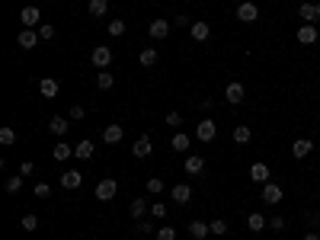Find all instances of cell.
<instances>
[{"instance_id":"obj_23","label":"cell","mask_w":320,"mask_h":240,"mask_svg":"<svg viewBox=\"0 0 320 240\" xmlns=\"http://www.w3.org/2000/svg\"><path fill=\"white\" fill-rule=\"evenodd\" d=\"M147 212V198H132V205H128V215L135 218V221H141Z\"/></svg>"},{"instance_id":"obj_7","label":"cell","mask_w":320,"mask_h":240,"mask_svg":"<svg viewBox=\"0 0 320 240\" xmlns=\"http://www.w3.org/2000/svg\"><path fill=\"white\" fill-rule=\"evenodd\" d=\"M215 135H218L215 122H212V118H202L198 128H195V138H198V141H215Z\"/></svg>"},{"instance_id":"obj_3","label":"cell","mask_w":320,"mask_h":240,"mask_svg":"<svg viewBox=\"0 0 320 240\" xmlns=\"http://www.w3.org/2000/svg\"><path fill=\"white\" fill-rule=\"evenodd\" d=\"M237 19H240V23H256V19H259V7L253 4V0L237 4Z\"/></svg>"},{"instance_id":"obj_38","label":"cell","mask_w":320,"mask_h":240,"mask_svg":"<svg viewBox=\"0 0 320 240\" xmlns=\"http://www.w3.org/2000/svg\"><path fill=\"white\" fill-rule=\"evenodd\" d=\"M157 240H176V227H170V224H164L157 231Z\"/></svg>"},{"instance_id":"obj_44","label":"cell","mask_w":320,"mask_h":240,"mask_svg":"<svg viewBox=\"0 0 320 240\" xmlns=\"http://www.w3.org/2000/svg\"><path fill=\"white\" fill-rule=\"evenodd\" d=\"M135 234H151V224H147V221H138V224H135Z\"/></svg>"},{"instance_id":"obj_25","label":"cell","mask_w":320,"mask_h":240,"mask_svg":"<svg viewBox=\"0 0 320 240\" xmlns=\"http://www.w3.org/2000/svg\"><path fill=\"white\" fill-rule=\"evenodd\" d=\"M266 224H269V221H266V218L259 215V212H253V215L247 218V227H250V231H253V234H259V231H263Z\"/></svg>"},{"instance_id":"obj_46","label":"cell","mask_w":320,"mask_h":240,"mask_svg":"<svg viewBox=\"0 0 320 240\" xmlns=\"http://www.w3.org/2000/svg\"><path fill=\"white\" fill-rule=\"evenodd\" d=\"M71 118H84V106H71Z\"/></svg>"},{"instance_id":"obj_47","label":"cell","mask_w":320,"mask_h":240,"mask_svg":"<svg viewBox=\"0 0 320 240\" xmlns=\"http://www.w3.org/2000/svg\"><path fill=\"white\" fill-rule=\"evenodd\" d=\"M32 170H35V167H32V160H26V164H23V167H19V173H23V176H26V173H32Z\"/></svg>"},{"instance_id":"obj_29","label":"cell","mask_w":320,"mask_h":240,"mask_svg":"<svg viewBox=\"0 0 320 240\" xmlns=\"http://www.w3.org/2000/svg\"><path fill=\"white\" fill-rule=\"evenodd\" d=\"M52 154H55V160H67V157L74 154V147H71V144H64V141H58V144L52 147Z\"/></svg>"},{"instance_id":"obj_37","label":"cell","mask_w":320,"mask_h":240,"mask_svg":"<svg viewBox=\"0 0 320 240\" xmlns=\"http://www.w3.org/2000/svg\"><path fill=\"white\" fill-rule=\"evenodd\" d=\"M38 35H42V42H52V38H55V26L42 23V26H38Z\"/></svg>"},{"instance_id":"obj_45","label":"cell","mask_w":320,"mask_h":240,"mask_svg":"<svg viewBox=\"0 0 320 240\" xmlns=\"http://www.w3.org/2000/svg\"><path fill=\"white\" fill-rule=\"evenodd\" d=\"M173 23H176V26H186V29H189V26H192V23H195V19H189V16H176V19H173Z\"/></svg>"},{"instance_id":"obj_31","label":"cell","mask_w":320,"mask_h":240,"mask_svg":"<svg viewBox=\"0 0 320 240\" xmlns=\"http://www.w3.org/2000/svg\"><path fill=\"white\" fill-rule=\"evenodd\" d=\"M19 227H23L26 234H32L38 227V215H23V221H19Z\"/></svg>"},{"instance_id":"obj_27","label":"cell","mask_w":320,"mask_h":240,"mask_svg":"<svg viewBox=\"0 0 320 240\" xmlns=\"http://www.w3.org/2000/svg\"><path fill=\"white\" fill-rule=\"evenodd\" d=\"M250 138H253L250 125H237V128H234V141H237V144H250Z\"/></svg>"},{"instance_id":"obj_16","label":"cell","mask_w":320,"mask_h":240,"mask_svg":"<svg viewBox=\"0 0 320 240\" xmlns=\"http://www.w3.org/2000/svg\"><path fill=\"white\" fill-rule=\"evenodd\" d=\"M80 183H84V176L77 173V170H67V173H61V186L71 192V189H80Z\"/></svg>"},{"instance_id":"obj_21","label":"cell","mask_w":320,"mask_h":240,"mask_svg":"<svg viewBox=\"0 0 320 240\" xmlns=\"http://www.w3.org/2000/svg\"><path fill=\"white\" fill-rule=\"evenodd\" d=\"M189 234H192L195 240H205L208 234H212V224H208V221H192V224H189Z\"/></svg>"},{"instance_id":"obj_20","label":"cell","mask_w":320,"mask_h":240,"mask_svg":"<svg viewBox=\"0 0 320 240\" xmlns=\"http://www.w3.org/2000/svg\"><path fill=\"white\" fill-rule=\"evenodd\" d=\"M93 151H96V144L90 141V138H84V141H80V144L74 147V157H80V160H90V157H93Z\"/></svg>"},{"instance_id":"obj_39","label":"cell","mask_w":320,"mask_h":240,"mask_svg":"<svg viewBox=\"0 0 320 240\" xmlns=\"http://www.w3.org/2000/svg\"><path fill=\"white\" fill-rule=\"evenodd\" d=\"M208 224H212V234H218V237H224V234H227V224L221 221V218H215V221H208Z\"/></svg>"},{"instance_id":"obj_11","label":"cell","mask_w":320,"mask_h":240,"mask_svg":"<svg viewBox=\"0 0 320 240\" xmlns=\"http://www.w3.org/2000/svg\"><path fill=\"white\" fill-rule=\"evenodd\" d=\"M298 42L301 45H314L317 42V29H314V23H304V26H298Z\"/></svg>"},{"instance_id":"obj_17","label":"cell","mask_w":320,"mask_h":240,"mask_svg":"<svg viewBox=\"0 0 320 240\" xmlns=\"http://www.w3.org/2000/svg\"><path fill=\"white\" fill-rule=\"evenodd\" d=\"M122 135H125V128H122V125H106L103 141H106V144H118V141H122Z\"/></svg>"},{"instance_id":"obj_14","label":"cell","mask_w":320,"mask_h":240,"mask_svg":"<svg viewBox=\"0 0 320 240\" xmlns=\"http://www.w3.org/2000/svg\"><path fill=\"white\" fill-rule=\"evenodd\" d=\"M132 154H135V157H151V154H154V144H151V138H147V135H141V138L135 141Z\"/></svg>"},{"instance_id":"obj_10","label":"cell","mask_w":320,"mask_h":240,"mask_svg":"<svg viewBox=\"0 0 320 240\" xmlns=\"http://www.w3.org/2000/svg\"><path fill=\"white\" fill-rule=\"evenodd\" d=\"M38 19H42V10L38 7H26L23 13H19V23H23L26 29H32V26H38Z\"/></svg>"},{"instance_id":"obj_19","label":"cell","mask_w":320,"mask_h":240,"mask_svg":"<svg viewBox=\"0 0 320 240\" xmlns=\"http://www.w3.org/2000/svg\"><path fill=\"white\" fill-rule=\"evenodd\" d=\"M183 170H186V173H189V176H198V173H202V170H205V160L192 154V157H186V164H183Z\"/></svg>"},{"instance_id":"obj_9","label":"cell","mask_w":320,"mask_h":240,"mask_svg":"<svg viewBox=\"0 0 320 240\" xmlns=\"http://www.w3.org/2000/svg\"><path fill=\"white\" fill-rule=\"evenodd\" d=\"M189 35H192V38H195V42H205V38H208V35H212V26H208V23H205V19H195V23H192V26H189Z\"/></svg>"},{"instance_id":"obj_8","label":"cell","mask_w":320,"mask_h":240,"mask_svg":"<svg viewBox=\"0 0 320 240\" xmlns=\"http://www.w3.org/2000/svg\"><path fill=\"white\" fill-rule=\"evenodd\" d=\"M244 96H247L244 84H237V80H234V84H227V90H224V99H227V103H231V106L244 103Z\"/></svg>"},{"instance_id":"obj_2","label":"cell","mask_w":320,"mask_h":240,"mask_svg":"<svg viewBox=\"0 0 320 240\" xmlns=\"http://www.w3.org/2000/svg\"><path fill=\"white\" fill-rule=\"evenodd\" d=\"M90 61H93V67L106 71L109 61H112V48H109V45H96V48H93V55H90Z\"/></svg>"},{"instance_id":"obj_41","label":"cell","mask_w":320,"mask_h":240,"mask_svg":"<svg viewBox=\"0 0 320 240\" xmlns=\"http://www.w3.org/2000/svg\"><path fill=\"white\" fill-rule=\"evenodd\" d=\"M35 195H38V198H48V195H52V186H48V183H38V186H35Z\"/></svg>"},{"instance_id":"obj_4","label":"cell","mask_w":320,"mask_h":240,"mask_svg":"<svg viewBox=\"0 0 320 240\" xmlns=\"http://www.w3.org/2000/svg\"><path fill=\"white\" fill-rule=\"evenodd\" d=\"M115 192H118L115 179H99V183H96V198H99V202H112Z\"/></svg>"},{"instance_id":"obj_40","label":"cell","mask_w":320,"mask_h":240,"mask_svg":"<svg viewBox=\"0 0 320 240\" xmlns=\"http://www.w3.org/2000/svg\"><path fill=\"white\" fill-rule=\"evenodd\" d=\"M151 215L157 218V221H160V218H167V205H164V202H154V205H151Z\"/></svg>"},{"instance_id":"obj_35","label":"cell","mask_w":320,"mask_h":240,"mask_svg":"<svg viewBox=\"0 0 320 240\" xmlns=\"http://www.w3.org/2000/svg\"><path fill=\"white\" fill-rule=\"evenodd\" d=\"M147 192H151V195H160V192H164V179H160V176H151V179H147Z\"/></svg>"},{"instance_id":"obj_34","label":"cell","mask_w":320,"mask_h":240,"mask_svg":"<svg viewBox=\"0 0 320 240\" xmlns=\"http://www.w3.org/2000/svg\"><path fill=\"white\" fill-rule=\"evenodd\" d=\"M19 189H23V173H19V176H10V179H7V192H10V195H16Z\"/></svg>"},{"instance_id":"obj_26","label":"cell","mask_w":320,"mask_h":240,"mask_svg":"<svg viewBox=\"0 0 320 240\" xmlns=\"http://www.w3.org/2000/svg\"><path fill=\"white\" fill-rule=\"evenodd\" d=\"M138 61H141V67H154L157 64V48H144V52L138 55Z\"/></svg>"},{"instance_id":"obj_5","label":"cell","mask_w":320,"mask_h":240,"mask_svg":"<svg viewBox=\"0 0 320 240\" xmlns=\"http://www.w3.org/2000/svg\"><path fill=\"white\" fill-rule=\"evenodd\" d=\"M147 35H151L154 42L167 38L170 35V19H151V23H147Z\"/></svg>"},{"instance_id":"obj_48","label":"cell","mask_w":320,"mask_h":240,"mask_svg":"<svg viewBox=\"0 0 320 240\" xmlns=\"http://www.w3.org/2000/svg\"><path fill=\"white\" fill-rule=\"evenodd\" d=\"M304 240H320V234H314V231H311V234H304Z\"/></svg>"},{"instance_id":"obj_33","label":"cell","mask_w":320,"mask_h":240,"mask_svg":"<svg viewBox=\"0 0 320 240\" xmlns=\"http://www.w3.org/2000/svg\"><path fill=\"white\" fill-rule=\"evenodd\" d=\"M189 141H192V138H189V135H183V132H179V135H173V151H189Z\"/></svg>"},{"instance_id":"obj_42","label":"cell","mask_w":320,"mask_h":240,"mask_svg":"<svg viewBox=\"0 0 320 240\" xmlns=\"http://www.w3.org/2000/svg\"><path fill=\"white\" fill-rule=\"evenodd\" d=\"M167 122L173 128H179V125H183V115H179V112H167Z\"/></svg>"},{"instance_id":"obj_1","label":"cell","mask_w":320,"mask_h":240,"mask_svg":"<svg viewBox=\"0 0 320 240\" xmlns=\"http://www.w3.org/2000/svg\"><path fill=\"white\" fill-rule=\"evenodd\" d=\"M42 42V35H38V29H23V32L16 35V45L23 48V52H32V48Z\"/></svg>"},{"instance_id":"obj_43","label":"cell","mask_w":320,"mask_h":240,"mask_svg":"<svg viewBox=\"0 0 320 240\" xmlns=\"http://www.w3.org/2000/svg\"><path fill=\"white\" fill-rule=\"evenodd\" d=\"M269 227H272V231H282V227H285V218H282V215H275L272 221H269Z\"/></svg>"},{"instance_id":"obj_15","label":"cell","mask_w":320,"mask_h":240,"mask_svg":"<svg viewBox=\"0 0 320 240\" xmlns=\"http://www.w3.org/2000/svg\"><path fill=\"white\" fill-rule=\"evenodd\" d=\"M311 151H314V141H311V138H298V141L292 144V154H295L298 160H301V157H307Z\"/></svg>"},{"instance_id":"obj_12","label":"cell","mask_w":320,"mask_h":240,"mask_svg":"<svg viewBox=\"0 0 320 240\" xmlns=\"http://www.w3.org/2000/svg\"><path fill=\"white\" fill-rule=\"evenodd\" d=\"M298 16H301L304 23H317L320 19V4H301L298 7Z\"/></svg>"},{"instance_id":"obj_13","label":"cell","mask_w":320,"mask_h":240,"mask_svg":"<svg viewBox=\"0 0 320 240\" xmlns=\"http://www.w3.org/2000/svg\"><path fill=\"white\" fill-rule=\"evenodd\" d=\"M38 93H42L45 99H55L58 96V80L55 77H42L38 80Z\"/></svg>"},{"instance_id":"obj_32","label":"cell","mask_w":320,"mask_h":240,"mask_svg":"<svg viewBox=\"0 0 320 240\" xmlns=\"http://www.w3.org/2000/svg\"><path fill=\"white\" fill-rule=\"evenodd\" d=\"M0 144H4V147L16 144V132H13V128H0Z\"/></svg>"},{"instance_id":"obj_18","label":"cell","mask_w":320,"mask_h":240,"mask_svg":"<svg viewBox=\"0 0 320 240\" xmlns=\"http://www.w3.org/2000/svg\"><path fill=\"white\" fill-rule=\"evenodd\" d=\"M173 202H179V205H189V202H192V189H189L186 183L173 186Z\"/></svg>"},{"instance_id":"obj_22","label":"cell","mask_w":320,"mask_h":240,"mask_svg":"<svg viewBox=\"0 0 320 240\" xmlns=\"http://www.w3.org/2000/svg\"><path fill=\"white\" fill-rule=\"evenodd\" d=\"M67 125H71V122H67L64 115H52V118H48V132H52V135H64Z\"/></svg>"},{"instance_id":"obj_28","label":"cell","mask_w":320,"mask_h":240,"mask_svg":"<svg viewBox=\"0 0 320 240\" xmlns=\"http://www.w3.org/2000/svg\"><path fill=\"white\" fill-rule=\"evenodd\" d=\"M112 84H115V77L109 71H96V87L99 90H112Z\"/></svg>"},{"instance_id":"obj_30","label":"cell","mask_w":320,"mask_h":240,"mask_svg":"<svg viewBox=\"0 0 320 240\" xmlns=\"http://www.w3.org/2000/svg\"><path fill=\"white\" fill-rule=\"evenodd\" d=\"M90 16H106V10H109V0H90Z\"/></svg>"},{"instance_id":"obj_36","label":"cell","mask_w":320,"mask_h":240,"mask_svg":"<svg viewBox=\"0 0 320 240\" xmlns=\"http://www.w3.org/2000/svg\"><path fill=\"white\" fill-rule=\"evenodd\" d=\"M125 19H112V23H109V35H125Z\"/></svg>"},{"instance_id":"obj_24","label":"cell","mask_w":320,"mask_h":240,"mask_svg":"<svg viewBox=\"0 0 320 240\" xmlns=\"http://www.w3.org/2000/svg\"><path fill=\"white\" fill-rule=\"evenodd\" d=\"M250 179H253V183H269V167L266 164H253L250 167Z\"/></svg>"},{"instance_id":"obj_6","label":"cell","mask_w":320,"mask_h":240,"mask_svg":"<svg viewBox=\"0 0 320 240\" xmlns=\"http://www.w3.org/2000/svg\"><path fill=\"white\" fill-rule=\"evenodd\" d=\"M263 202L266 205H278L282 202V186L278 183H263Z\"/></svg>"}]
</instances>
